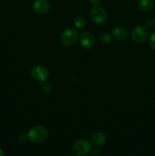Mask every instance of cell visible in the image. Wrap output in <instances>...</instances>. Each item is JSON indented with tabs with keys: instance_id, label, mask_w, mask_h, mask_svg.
I'll list each match as a JSON object with an SVG mask.
<instances>
[{
	"instance_id": "6da1fadb",
	"label": "cell",
	"mask_w": 155,
	"mask_h": 156,
	"mask_svg": "<svg viewBox=\"0 0 155 156\" xmlns=\"http://www.w3.org/2000/svg\"><path fill=\"white\" fill-rule=\"evenodd\" d=\"M29 140L33 143H41L48 137V130L43 126H33L27 133Z\"/></svg>"
},
{
	"instance_id": "7a4b0ae2",
	"label": "cell",
	"mask_w": 155,
	"mask_h": 156,
	"mask_svg": "<svg viewBox=\"0 0 155 156\" xmlns=\"http://www.w3.org/2000/svg\"><path fill=\"white\" fill-rule=\"evenodd\" d=\"M78 37V32L75 28L68 27L62 32L60 38L61 41L64 45L70 47V46H73L77 43Z\"/></svg>"
},
{
	"instance_id": "3957f363",
	"label": "cell",
	"mask_w": 155,
	"mask_h": 156,
	"mask_svg": "<svg viewBox=\"0 0 155 156\" xmlns=\"http://www.w3.org/2000/svg\"><path fill=\"white\" fill-rule=\"evenodd\" d=\"M90 16L94 23L101 24H103L107 19V12L102 6L95 5L91 10Z\"/></svg>"
},
{
	"instance_id": "277c9868",
	"label": "cell",
	"mask_w": 155,
	"mask_h": 156,
	"mask_svg": "<svg viewBox=\"0 0 155 156\" xmlns=\"http://www.w3.org/2000/svg\"><path fill=\"white\" fill-rule=\"evenodd\" d=\"M74 154L78 156H85L91 151V144L88 140L81 139L74 143L73 146Z\"/></svg>"
},
{
	"instance_id": "5b68a950",
	"label": "cell",
	"mask_w": 155,
	"mask_h": 156,
	"mask_svg": "<svg viewBox=\"0 0 155 156\" xmlns=\"http://www.w3.org/2000/svg\"><path fill=\"white\" fill-rule=\"evenodd\" d=\"M31 76L38 82H44L49 78L50 73L48 69L42 65H36L31 69Z\"/></svg>"
},
{
	"instance_id": "8992f818",
	"label": "cell",
	"mask_w": 155,
	"mask_h": 156,
	"mask_svg": "<svg viewBox=\"0 0 155 156\" xmlns=\"http://www.w3.org/2000/svg\"><path fill=\"white\" fill-rule=\"evenodd\" d=\"M149 36V30L146 26H138L132 30L131 37L136 43H143L147 39Z\"/></svg>"
},
{
	"instance_id": "52a82bcc",
	"label": "cell",
	"mask_w": 155,
	"mask_h": 156,
	"mask_svg": "<svg viewBox=\"0 0 155 156\" xmlns=\"http://www.w3.org/2000/svg\"><path fill=\"white\" fill-rule=\"evenodd\" d=\"M81 45L85 49H91L95 45V38L90 32H82L80 35Z\"/></svg>"
},
{
	"instance_id": "ba28073f",
	"label": "cell",
	"mask_w": 155,
	"mask_h": 156,
	"mask_svg": "<svg viewBox=\"0 0 155 156\" xmlns=\"http://www.w3.org/2000/svg\"><path fill=\"white\" fill-rule=\"evenodd\" d=\"M50 5L47 0H35L33 3V9L39 15H45L50 11Z\"/></svg>"
},
{
	"instance_id": "9c48e42d",
	"label": "cell",
	"mask_w": 155,
	"mask_h": 156,
	"mask_svg": "<svg viewBox=\"0 0 155 156\" xmlns=\"http://www.w3.org/2000/svg\"><path fill=\"white\" fill-rule=\"evenodd\" d=\"M112 35L117 41H125L129 36V32L126 27L123 26H117L114 27L112 31Z\"/></svg>"
},
{
	"instance_id": "30bf717a",
	"label": "cell",
	"mask_w": 155,
	"mask_h": 156,
	"mask_svg": "<svg viewBox=\"0 0 155 156\" xmlns=\"http://www.w3.org/2000/svg\"><path fill=\"white\" fill-rule=\"evenodd\" d=\"M106 137L102 132H96L91 136V143L95 147H101L106 143Z\"/></svg>"
},
{
	"instance_id": "8fae6325",
	"label": "cell",
	"mask_w": 155,
	"mask_h": 156,
	"mask_svg": "<svg viewBox=\"0 0 155 156\" xmlns=\"http://www.w3.org/2000/svg\"><path fill=\"white\" fill-rule=\"evenodd\" d=\"M153 0H139L138 1V7L144 12L150 11L153 7Z\"/></svg>"
},
{
	"instance_id": "7c38bea8",
	"label": "cell",
	"mask_w": 155,
	"mask_h": 156,
	"mask_svg": "<svg viewBox=\"0 0 155 156\" xmlns=\"http://www.w3.org/2000/svg\"><path fill=\"white\" fill-rule=\"evenodd\" d=\"M86 23L87 21L85 18H84L83 16H81V15L76 17L74 20V24L76 28L78 29H81L84 27L86 25Z\"/></svg>"
},
{
	"instance_id": "4fadbf2b",
	"label": "cell",
	"mask_w": 155,
	"mask_h": 156,
	"mask_svg": "<svg viewBox=\"0 0 155 156\" xmlns=\"http://www.w3.org/2000/svg\"><path fill=\"white\" fill-rule=\"evenodd\" d=\"M111 35L108 33H103L100 35V41H101V43L103 44H109L111 41Z\"/></svg>"
},
{
	"instance_id": "5bb4252c",
	"label": "cell",
	"mask_w": 155,
	"mask_h": 156,
	"mask_svg": "<svg viewBox=\"0 0 155 156\" xmlns=\"http://www.w3.org/2000/svg\"><path fill=\"white\" fill-rule=\"evenodd\" d=\"M43 85H41V89H42L43 91H44L45 93H49L50 92V91H51L52 89V86L51 85H50V83H49V82H43Z\"/></svg>"
},
{
	"instance_id": "9a60e30c",
	"label": "cell",
	"mask_w": 155,
	"mask_h": 156,
	"mask_svg": "<svg viewBox=\"0 0 155 156\" xmlns=\"http://www.w3.org/2000/svg\"><path fill=\"white\" fill-rule=\"evenodd\" d=\"M149 44H150V47L155 50V32L150 35V39H149Z\"/></svg>"
},
{
	"instance_id": "2e32d148",
	"label": "cell",
	"mask_w": 155,
	"mask_h": 156,
	"mask_svg": "<svg viewBox=\"0 0 155 156\" xmlns=\"http://www.w3.org/2000/svg\"><path fill=\"white\" fill-rule=\"evenodd\" d=\"M18 140H19V141L21 142V143H25V142L27 141V140H29L28 135H27V133L26 134L22 133L20 134L19 136H18Z\"/></svg>"
},
{
	"instance_id": "e0dca14e",
	"label": "cell",
	"mask_w": 155,
	"mask_h": 156,
	"mask_svg": "<svg viewBox=\"0 0 155 156\" xmlns=\"http://www.w3.org/2000/svg\"><path fill=\"white\" fill-rule=\"evenodd\" d=\"M146 27H152L155 29V18L154 19H147L145 21Z\"/></svg>"
},
{
	"instance_id": "ac0fdd59",
	"label": "cell",
	"mask_w": 155,
	"mask_h": 156,
	"mask_svg": "<svg viewBox=\"0 0 155 156\" xmlns=\"http://www.w3.org/2000/svg\"><path fill=\"white\" fill-rule=\"evenodd\" d=\"M91 153H92L93 156H100V154H101V152H100V150L98 148H95L94 149H91Z\"/></svg>"
},
{
	"instance_id": "d6986e66",
	"label": "cell",
	"mask_w": 155,
	"mask_h": 156,
	"mask_svg": "<svg viewBox=\"0 0 155 156\" xmlns=\"http://www.w3.org/2000/svg\"><path fill=\"white\" fill-rule=\"evenodd\" d=\"M101 1L102 0H90V2L95 6V5H99L101 3Z\"/></svg>"
},
{
	"instance_id": "ffe728a7",
	"label": "cell",
	"mask_w": 155,
	"mask_h": 156,
	"mask_svg": "<svg viewBox=\"0 0 155 156\" xmlns=\"http://www.w3.org/2000/svg\"><path fill=\"white\" fill-rule=\"evenodd\" d=\"M0 156H4V152L2 149H0Z\"/></svg>"
}]
</instances>
